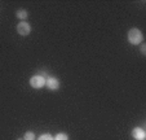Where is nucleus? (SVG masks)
<instances>
[{"label": "nucleus", "mask_w": 146, "mask_h": 140, "mask_svg": "<svg viewBox=\"0 0 146 140\" xmlns=\"http://www.w3.org/2000/svg\"><path fill=\"white\" fill-rule=\"evenodd\" d=\"M127 39H128V42H129L131 44H133V46H138V44H141L142 43V40H143L142 31H141L140 29H137V27L131 29V30L128 31Z\"/></svg>", "instance_id": "f257e3e1"}, {"label": "nucleus", "mask_w": 146, "mask_h": 140, "mask_svg": "<svg viewBox=\"0 0 146 140\" xmlns=\"http://www.w3.org/2000/svg\"><path fill=\"white\" fill-rule=\"evenodd\" d=\"M29 83H30V86L33 88H35V90H40V88H43L45 86V78L40 74H36V75H33V77L30 78Z\"/></svg>", "instance_id": "f03ea898"}, {"label": "nucleus", "mask_w": 146, "mask_h": 140, "mask_svg": "<svg viewBox=\"0 0 146 140\" xmlns=\"http://www.w3.org/2000/svg\"><path fill=\"white\" fill-rule=\"evenodd\" d=\"M17 33H18L21 36H27L29 34L31 33L30 23L26 21H21L18 25H17Z\"/></svg>", "instance_id": "7ed1b4c3"}, {"label": "nucleus", "mask_w": 146, "mask_h": 140, "mask_svg": "<svg viewBox=\"0 0 146 140\" xmlns=\"http://www.w3.org/2000/svg\"><path fill=\"white\" fill-rule=\"evenodd\" d=\"M45 86L52 91H57L60 88V80L56 77H47L45 78Z\"/></svg>", "instance_id": "20e7f679"}, {"label": "nucleus", "mask_w": 146, "mask_h": 140, "mask_svg": "<svg viewBox=\"0 0 146 140\" xmlns=\"http://www.w3.org/2000/svg\"><path fill=\"white\" fill-rule=\"evenodd\" d=\"M132 136L135 140H145V137H146L145 130L141 129V127H135L132 130Z\"/></svg>", "instance_id": "39448f33"}, {"label": "nucleus", "mask_w": 146, "mask_h": 140, "mask_svg": "<svg viewBox=\"0 0 146 140\" xmlns=\"http://www.w3.org/2000/svg\"><path fill=\"white\" fill-rule=\"evenodd\" d=\"M16 16L18 17L21 21H25V19L29 17V13H27V11H26V9H18V11L16 12Z\"/></svg>", "instance_id": "423d86ee"}, {"label": "nucleus", "mask_w": 146, "mask_h": 140, "mask_svg": "<svg viewBox=\"0 0 146 140\" xmlns=\"http://www.w3.org/2000/svg\"><path fill=\"white\" fill-rule=\"evenodd\" d=\"M23 140H35V134L33 131H27L23 135Z\"/></svg>", "instance_id": "0eeeda50"}, {"label": "nucleus", "mask_w": 146, "mask_h": 140, "mask_svg": "<svg viewBox=\"0 0 146 140\" xmlns=\"http://www.w3.org/2000/svg\"><path fill=\"white\" fill-rule=\"evenodd\" d=\"M54 140H69V136L67 134H64V132H60L54 136Z\"/></svg>", "instance_id": "6e6552de"}, {"label": "nucleus", "mask_w": 146, "mask_h": 140, "mask_svg": "<svg viewBox=\"0 0 146 140\" xmlns=\"http://www.w3.org/2000/svg\"><path fill=\"white\" fill-rule=\"evenodd\" d=\"M38 140H54V139H53V136L50 134H43L39 136Z\"/></svg>", "instance_id": "1a4fd4ad"}, {"label": "nucleus", "mask_w": 146, "mask_h": 140, "mask_svg": "<svg viewBox=\"0 0 146 140\" xmlns=\"http://www.w3.org/2000/svg\"><path fill=\"white\" fill-rule=\"evenodd\" d=\"M141 52H142L143 55L146 53V44H142V46H141Z\"/></svg>", "instance_id": "9d476101"}, {"label": "nucleus", "mask_w": 146, "mask_h": 140, "mask_svg": "<svg viewBox=\"0 0 146 140\" xmlns=\"http://www.w3.org/2000/svg\"><path fill=\"white\" fill-rule=\"evenodd\" d=\"M17 140H23V139H22V137H19V139H17Z\"/></svg>", "instance_id": "9b49d317"}]
</instances>
